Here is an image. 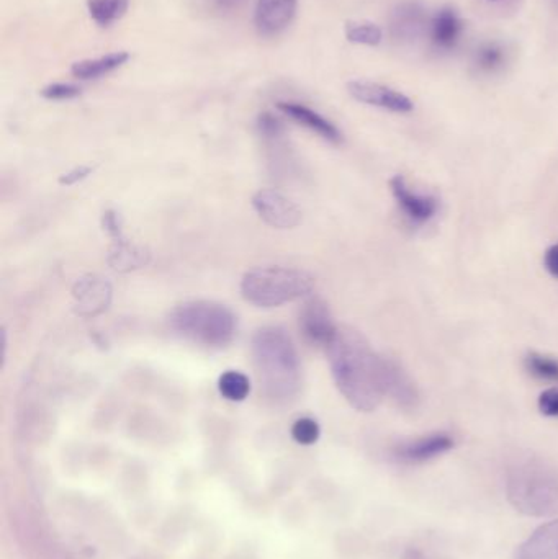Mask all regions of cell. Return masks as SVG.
<instances>
[{
    "instance_id": "obj_21",
    "label": "cell",
    "mask_w": 558,
    "mask_h": 559,
    "mask_svg": "<svg viewBox=\"0 0 558 559\" xmlns=\"http://www.w3.org/2000/svg\"><path fill=\"white\" fill-rule=\"evenodd\" d=\"M347 41L356 45L378 46L383 40V30L377 23L367 20H351L344 27Z\"/></svg>"
},
{
    "instance_id": "obj_31",
    "label": "cell",
    "mask_w": 558,
    "mask_h": 559,
    "mask_svg": "<svg viewBox=\"0 0 558 559\" xmlns=\"http://www.w3.org/2000/svg\"><path fill=\"white\" fill-rule=\"evenodd\" d=\"M218 12H233L243 5L244 0H210Z\"/></svg>"
},
{
    "instance_id": "obj_13",
    "label": "cell",
    "mask_w": 558,
    "mask_h": 559,
    "mask_svg": "<svg viewBox=\"0 0 558 559\" xmlns=\"http://www.w3.org/2000/svg\"><path fill=\"white\" fill-rule=\"evenodd\" d=\"M390 188H392L396 203L401 206L403 213L414 223H428L436 215L437 206H439L436 198L431 197V195H419V193L411 192L403 175H395L390 180Z\"/></svg>"
},
{
    "instance_id": "obj_33",
    "label": "cell",
    "mask_w": 558,
    "mask_h": 559,
    "mask_svg": "<svg viewBox=\"0 0 558 559\" xmlns=\"http://www.w3.org/2000/svg\"><path fill=\"white\" fill-rule=\"evenodd\" d=\"M493 2H496V0H493Z\"/></svg>"
},
{
    "instance_id": "obj_17",
    "label": "cell",
    "mask_w": 558,
    "mask_h": 559,
    "mask_svg": "<svg viewBox=\"0 0 558 559\" xmlns=\"http://www.w3.org/2000/svg\"><path fill=\"white\" fill-rule=\"evenodd\" d=\"M454 447V440L447 434H432L414 442L405 443L396 450V457L406 463H424L434 460L449 452Z\"/></svg>"
},
{
    "instance_id": "obj_22",
    "label": "cell",
    "mask_w": 558,
    "mask_h": 559,
    "mask_svg": "<svg viewBox=\"0 0 558 559\" xmlns=\"http://www.w3.org/2000/svg\"><path fill=\"white\" fill-rule=\"evenodd\" d=\"M218 390H220L223 398L239 403V401L248 398V394L251 393V383H249L248 376L230 370V372L223 373L220 376Z\"/></svg>"
},
{
    "instance_id": "obj_27",
    "label": "cell",
    "mask_w": 558,
    "mask_h": 559,
    "mask_svg": "<svg viewBox=\"0 0 558 559\" xmlns=\"http://www.w3.org/2000/svg\"><path fill=\"white\" fill-rule=\"evenodd\" d=\"M259 131H261V135L267 139H279L280 136L284 135V126L280 123L274 115H270V113H264L259 117Z\"/></svg>"
},
{
    "instance_id": "obj_5",
    "label": "cell",
    "mask_w": 558,
    "mask_h": 559,
    "mask_svg": "<svg viewBox=\"0 0 558 559\" xmlns=\"http://www.w3.org/2000/svg\"><path fill=\"white\" fill-rule=\"evenodd\" d=\"M315 280L310 273L288 267H264L246 273L241 282L244 300L257 308H277L311 293Z\"/></svg>"
},
{
    "instance_id": "obj_28",
    "label": "cell",
    "mask_w": 558,
    "mask_h": 559,
    "mask_svg": "<svg viewBox=\"0 0 558 559\" xmlns=\"http://www.w3.org/2000/svg\"><path fill=\"white\" fill-rule=\"evenodd\" d=\"M540 414L547 417H558V388L542 391L537 401Z\"/></svg>"
},
{
    "instance_id": "obj_12",
    "label": "cell",
    "mask_w": 558,
    "mask_h": 559,
    "mask_svg": "<svg viewBox=\"0 0 558 559\" xmlns=\"http://www.w3.org/2000/svg\"><path fill=\"white\" fill-rule=\"evenodd\" d=\"M300 327L311 344L321 345V347H328L339 329L331 318L328 306L320 300H313L305 305L300 316Z\"/></svg>"
},
{
    "instance_id": "obj_6",
    "label": "cell",
    "mask_w": 558,
    "mask_h": 559,
    "mask_svg": "<svg viewBox=\"0 0 558 559\" xmlns=\"http://www.w3.org/2000/svg\"><path fill=\"white\" fill-rule=\"evenodd\" d=\"M104 228L113 238V246L108 254V264L118 272H130V270L141 269L149 262V252L143 247L131 244L123 236L122 220L115 211H107L104 215Z\"/></svg>"
},
{
    "instance_id": "obj_15",
    "label": "cell",
    "mask_w": 558,
    "mask_h": 559,
    "mask_svg": "<svg viewBox=\"0 0 558 559\" xmlns=\"http://www.w3.org/2000/svg\"><path fill=\"white\" fill-rule=\"evenodd\" d=\"M514 559H558V519L537 527L518 546Z\"/></svg>"
},
{
    "instance_id": "obj_7",
    "label": "cell",
    "mask_w": 558,
    "mask_h": 559,
    "mask_svg": "<svg viewBox=\"0 0 558 559\" xmlns=\"http://www.w3.org/2000/svg\"><path fill=\"white\" fill-rule=\"evenodd\" d=\"M347 90L352 99L370 107L383 108L393 113H410L414 110L413 100L408 95L378 82L351 81L347 84Z\"/></svg>"
},
{
    "instance_id": "obj_26",
    "label": "cell",
    "mask_w": 558,
    "mask_h": 559,
    "mask_svg": "<svg viewBox=\"0 0 558 559\" xmlns=\"http://www.w3.org/2000/svg\"><path fill=\"white\" fill-rule=\"evenodd\" d=\"M41 95L48 100H71L81 95V89L74 84L56 82V84L43 87V89H41Z\"/></svg>"
},
{
    "instance_id": "obj_8",
    "label": "cell",
    "mask_w": 558,
    "mask_h": 559,
    "mask_svg": "<svg viewBox=\"0 0 558 559\" xmlns=\"http://www.w3.org/2000/svg\"><path fill=\"white\" fill-rule=\"evenodd\" d=\"M257 215L275 229H292L302 221V211L290 198L275 190H261L252 198Z\"/></svg>"
},
{
    "instance_id": "obj_1",
    "label": "cell",
    "mask_w": 558,
    "mask_h": 559,
    "mask_svg": "<svg viewBox=\"0 0 558 559\" xmlns=\"http://www.w3.org/2000/svg\"><path fill=\"white\" fill-rule=\"evenodd\" d=\"M334 383L347 403L360 412H370L382 403V355L370 349L362 334L341 327L326 347Z\"/></svg>"
},
{
    "instance_id": "obj_20",
    "label": "cell",
    "mask_w": 558,
    "mask_h": 559,
    "mask_svg": "<svg viewBox=\"0 0 558 559\" xmlns=\"http://www.w3.org/2000/svg\"><path fill=\"white\" fill-rule=\"evenodd\" d=\"M130 0H87L90 17L99 27H112L126 14Z\"/></svg>"
},
{
    "instance_id": "obj_4",
    "label": "cell",
    "mask_w": 558,
    "mask_h": 559,
    "mask_svg": "<svg viewBox=\"0 0 558 559\" xmlns=\"http://www.w3.org/2000/svg\"><path fill=\"white\" fill-rule=\"evenodd\" d=\"M169 322L179 336L205 347H225L236 334L234 314L213 301H190L177 306Z\"/></svg>"
},
{
    "instance_id": "obj_23",
    "label": "cell",
    "mask_w": 558,
    "mask_h": 559,
    "mask_svg": "<svg viewBox=\"0 0 558 559\" xmlns=\"http://www.w3.org/2000/svg\"><path fill=\"white\" fill-rule=\"evenodd\" d=\"M527 372L540 378V380L558 381V360L547 355L537 354V352H529L526 355Z\"/></svg>"
},
{
    "instance_id": "obj_9",
    "label": "cell",
    "mask_w": 558,
    "mask_h": 559,
    "mask_svg": "<svg viewBox=\"0 0 558 559\" xmlns=\"http://www.w3.org/2000/svg\"><path fill=\"white\" fill-rule=\"evenodd\" d=\"M72 298H74V308L79 316H84V318L97 316V314L104 313L112 301V285L97 275L82 277L72 288Z\"/></svg>"
},
{
    "instance_id": "obj_2",
    "label": "cell",
    "mask_w": 558,
    "mask_h": 559,
    "mask_svg": "<svg viewBox=\"0 0 558 559\" xmlns=\"http://www.w3.org/2000/svg\"><path fill=\"white\" fill-rule=\"evenodd\" d=\"M252 357L262 388L274 401H290L302 388L297 349L280 327H262L252 337Z\"/></svg>"
},
{
    "instance_id": "obj_24",
    "label": "cell",
    "mask_w": 558,
    "mask_h": 559,
    "mask_svg": "<svg viewBox=\"0 0 558 559\" xmlns=\"http://www.w3.org/2000/svg\"><path fill=\"white\" fill-rule=\"evenodd\" d=\"M506 51L500 43H486L475 54V64L483 72H495L503 68Z\"/></svg>"
},
{
    "instance_id": "obj_29",
    "label": "cell",
    "mask_w": 558,
    "mask_h": 559,
    "mask_svg": "<svg viewBox=\"0 0 558 559\" xmlns=\"http://www.w3.org/2000/svg\"><path fill=\"white\" fill-rule=\"evenodd\" d=\"M92 172H94V169H92V167H86V166L77 167V169L71 170V172H68V174H64L63 177L59 179V184H63V185L77 184V182H81V180H84L86 179V177H89V175L92 174Z\"/></svg>"
},
{
    "instance_id": "obj_32",
    "label": "cell",
    "mask_w": 558,
    "mask_h": 559,
    "mask_svg": "<svg viewBox=\"0 0 558 559\" xmlns=\"http://www.w3.org/2000/svg\"><path fill=\"white\" fill-rule=\"evenodd\" d=\"M405 559H426L424 558L423 553L419 550H414V548H410V550L406 551Z\"/></svg>"
},
{
    "instance_id": "obj_18",
    "label": "cell",
    "mask_w": 558,
    "mask_h": 559,
    "mask_svg": "<svg viewBox=\"0 0 558 559\" xmlns=\"http://www.w3.org/2000/svg\"><path fill=\"white\" fill-rule=\"evenodd\" d=\"M429 33L437 48L450 50L459 43L464 33V22L452 7H444L429 20Z\"/></svg>"
},
{
    "instance_id": "obj_11",
    "label": "cell",
    "mask_w": 558,
    "mask_h": 559,
    "mask_svg": "<svg viewBox=\"0 0 558 559\" xmlns=\"http://www.w3.org/2000/svg\"><path fill=\"white\" fill-rule=\"evenodd\" d=\"M382 388L385 396H390L398 406L406 411L416 409L419 391L411 376L403 370L400 363L382 355Z\"/></svg>"
},
{
    "instance_id": "obj_30",
    "label": "cell",
    "mask_w": 558,
    "mask_h": 559,
    "mask_svg": "<svg viewBox=\"0 0 558 559\" xmlns=\"http://www.w3.org/2000/svg\"><path fill=\"white\" fill-rule=\"evenodd\" d=\"M544 265L547 272L558 280V244L550 246L544 254Z\"/></svg>"
},
{
    "instance_id": "obj_16",
    "label": "cell",
    "mask_w": 558,
    "mask_h": 559,
    "mask_svg": "<svg viewBox=\"0 0 558 559\" xmlns=\"http://www.w3.org/2000/svg\"><path fill=\"white\" fill-rule=\"evenodd\" d=\"M279 110L284 112L287 117L292 118L293 121H297L298 125L305 126L329 143H341L342 135L338 126L333 125L331 121L326 120L323 115L315 112V110L295 102H280Z\"/></svg>"
},
{
    "instance_id": "obj_25",
    "label": "cell",
    "mask_w": 558,
    "mask_h": 559,
    "mask_svg": "<svg viewBox=\"0 0 558 559\" xmlns=\"http://www.w3.org/2000/svg\"><path fill=\"white\" fill-rule=\"evenodd\" d=\"M321 429L318 422L310 417H302L292 425V437L300 445H313L320 439Z\"/></svg>"
},
{
    "instance_id": "obj_10",
    "label": "cell",
    "mask_w": 558,
    "mask_h": 559,
    "mask_svg": "<svg viewBox=\"0 0 558 559\" xmlns=\"http://www.w3.org/2000/svg\"><path fill=\"white\" fill-rule=\"evenodd\" d=\"M298 0H257L254 25L266 38L284 33L297 14Z\"/></svg>"
},
{
    "instance_id": "obj_3",
    "label": "cell",
    "mask_w": 558,
    "mask_h": 559,
    "mask_svg": "<svg viewBox=\"0 0 558 559\" xmlns=\"http://www.w3.org/2000/svg\"><path fill=\"white\" fill-rule=\"evenodd\" d=\"M508 501L527 517L558 514V473L539 460L524 461L509 471Z\"/></svg>"
},
{
    "instance_id": "obj_14",
    "label": "cell",
    "mask_w": 558,
    "mask_h": 559,
    "mask_svg": "<svg viewBox=\"0 0 558 559\" xmlns=\"http://www.w3.org/2000/svg\"><path fill=\"white\" fill-rule=\"evenodd\" d=\"M428 15L416 2H406L393 10L390 30L395 40L414 41L428 28Z\"/></svg>"
},
{
    "instance_id": "obj_19",
    "label": "cell",
    "mask_w": 558,
    "mask_h": 559,
    "mask_svg": "<svg viewBox=\"0 0 558 559\" xmlns=\"http://www.w3.org/2000/svg\"><path fill=\"white\" fill-rule=\"evenodd\" d=\"M128 59H130V54L126 51H115V53L105 54L100 58L77 61V63L72 64V76L82 79V81L99 79V77L107 76L115 69L122 68Z\"/></svg>"
}]
</instances>
